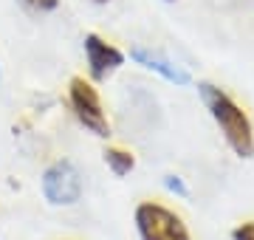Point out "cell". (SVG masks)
Segmentation results:
<instances>
[{
  "label": "cell",
  "instance_id": "5",
  "mask_svg": "<svg viewBox=\"0 0 254 240\" xmlns=\"http://www.w3.org/2000/svg\"><path fill=\"white\" fill-rule=\"evenodd\" d=\"M85 57H88V68H91L93 79H105L110 71H116L125 62V54L116 46H110L99 34H88L85 37Z\"/></svg>",
  "mask_w": 254,
  "mask_h": 240
},
{
  "label": "cell",
  "instance_id": "8",
  "mask_svg": "<svg viewBox=\"0 0 254 240\" xmlns=\"http://www.w3.org/2000/svg\"><path fill=\"white\" fill-rule=\"evenodd\" d=\"M164 184H167V189H170V192H178L181 198H187V195H190V189L184 186V181L178 176H167V178H164Z\"/></svg>",
  "mask_w": 254,
  "mask_h": 240
},
{
  "label": "cell",
  "instance_id": "4",
  "mask_svg": "<svg viewBox=\"0 0 254 240\" xmlns=\"http://www.w3.org/2000/svg\"><path fill=\"white\" fill-rule=\"evenodd\" d=\"M43 195L54 206H71L82 195V178L71 161H57L43 176Z\"/></svg>",
  "mask_w": 254,
  "mask_h": 240
},
{
  "label": "cell",
  "instance_id": "1",
  "mask_svg": "<svg viewBox=\"0 0 254 240\" xmlns=\"http://www.w3.org/2000/svg\"><path fill=\"white\" fill-rule=\"evenodd\" d=\"M200 96L206 102L212 119L218 121V127L223 133V139L229 141V147L235 150L240 158H252L254 156V130H252L249 116L235 105V99L209 82L200 85Z\"/></svg>",
  "mask_w": 254,
  "mask_h": 240
},
{
  "label": "cell",
  "instance_id": "11",
  "mask_svg": "<svg viewBox=\"0 0 254 240\" xmlns=\"http://www.w3.org/2000/svg\"><path fill=\"white\" fill-rule=\"evenodd\" d=\"M96 3H108V0H96Z\"/></svg>",
  "mask_w": 254,
  "mask_h": 240
},
{
  "label": "cell",
  "instance_id": "7",
  "mask_svg": "<svg viewBox=\"0 0 254 240\" xmlns=\"http://www.w3.org/2000/svg\"><path fill=\"white\" fill-rule=\"evenodd\" d=\"M105 161H108V167L116 176H127V173L136 167L133 153H127V150H122V147H108L105 150Z\"/></svg>",
  "mask_w": 254,
  "mask_h": 240
},
{
  "label": "cell",
  "instance_id": "10",
  "mask_svg": "<svg viewBox=\"0 0 254 240\" xmlns=\"http://www.w3.org/2000/svg\"><path fill=\"white\" fill-rule=\"evenodd\" d=\"M232 240H254V223H243L232 232Z\"/></svg>",
  "mask_w": 254,
  "mask_h": 240
},
{
  "label": "cell",
  "instance_id": "9",
  "mask_svg": "<svg viewBox=\"0 0 254 240\" xmlns=\"http://www.w3.org/2000/svg\"><path fill=\"white\" fill-rule=\"evenodd\" d=\"M26 6H31L34 11H54L60 0H23Z\"/></svg>",
  "mask_w": 254,
  "mask_h": 240
},
{
  "label": "cell",
  "instance_id": "2",
  "mask_svg": "<svg viewBox=\"0 0 254 240\" xmlns=\"http://www.w3.org/2000/svg\"><path fill=\"white\" fill-rule=\"evenodd\" d=\"M136 229L141 240H190L184 221L161 203H138Z\"/></svg>",
  "mask_w": 254,
  "mask_h": 240
},
{
  "label": "cell",
  "instance_id": "3",
  "mask_svg": "<svg viewBox=\"0 0 254 240\" xmlns=\"http://www.w3.org/2000/svg\"><path fill=\"white\" fill-rule=\"evenodd\" d=\"M68 99H71V108L76 113V119L85 130H91L93 136H110V124H108V116L102 111V102H99V93L91 82H85L82 76H73L71 79V88H68Z\"/></svg>",
  "mask_w": 254,
  "mask_h": 240
},
{
  "label": "cell",
  "instance_id": "6",
  "mask_svg": "<svg viewBox=\"0 0 254 240\" xmlns=\"http://www.w3.org/2000/svg\"><path fill=\"white\" fill-rule=\"evenodd\" d=\"M133 60H136L138 65H144V68H150V71H155V74H161L167 82H175V85H190V74L187 71H181L178 65L167 62L164 57L158 54H150V51H144V48H133Z\"/></svg>",
  "mask_w": 254,
  "mask_h": 240
}]
</instances>
